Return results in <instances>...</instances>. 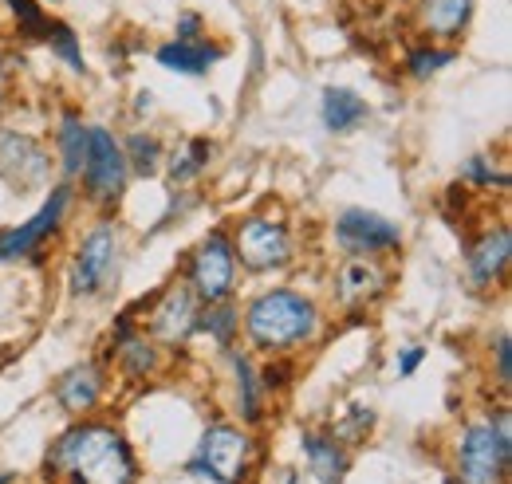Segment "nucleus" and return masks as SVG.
<instances>
[{
	"label": "nucleus",
	"instance_id": "nucleus-1",
	"mask_svg": "<svg viewBox=\"0 0 512 484\" xmlns=\"http://www.w3.org/2000/svg\"><path fill=\"white\" fill-rule=\"evenodd\" d=\"M48 477L64 484H134V457L111 425H75L52 445Z\"/></svg>",
	"mask_w": 512,
	"mask_h": 484
},
{
	"label": "nucleus",
	"instance_id": "nucleus-2",
	"mask_svg": "<svg viewBox=\"0 0 512 484\" xmlns=\"http://www.w3.org/2000/svg\"><path fill=\"white\" fill-rule=\"evenodd\" d=\"M245 327H249V339L264 351H288V347H300L316 335L320 327V315H316V303L304 300L300 292H288V288H276V292H264L249 303V315H245Z\"/></svg>",
	"mask_w": 512,
	"mask_h": 484
},
{
	"label": "nucleus",
	"instance_id": "nucleus-3",
	"mask_svg": "<svg viewBox=\"0 0 512 484\" xmlns=\"http://www.w3.org/2000/svg\"><path fill=\"white\" fill-rule=\"evenodd\" d=\"M509 461L512 441L505 414H501V422H477L461 433V445H457L461 484H505Z\"/></svg>",
	"mask_w": 512,
	"mask_h": 484
},
{
	"label": "nucleus",
	"instance_id": "nucleus-4",
	"mask_svg": "<svg viewBox=\"0 0 512 484\" xmlns=\"http://www.w3.org/2000/svg\"><path fill=\"white\" fill-rule=\"evenodd\" d=\"M249 453H253L249 433H241L237 425H213L193 453L190 473L217 484H241L245 469H249Z\"/></svg>",
	"mask_w": 512,
	"mask_h": 484
},
{
	"label": "nucleus",
	"instance_id": "nucleus-5",
	"mask_svg": "<svg viewBox=\"0 0 512 484\" xmlns=\"http://www.w3.org/2000/svg\"><path fill=\"white\" fill-rule=\"evenodd\" d=\"M83 178H87V193L103 205L119 201L127 189V154L115 142L111 130L91 126L87 130V162H83Z\"/></svg>",
	"mask_w": 512,
	"mask_h": 484
},
{
	"label": "nucleus",
	"instance_id": "nucleus-6",
	"mask_svg": "<svg viewBox=\"0 0 512 484\" xmlns=\"http://www.w3.org/2000/svg\"><path fill=\"white\" fill-rule=\"evenodd\" d=\"M115 264H119V233H115V225L91 229L79 244V252H75V264H71V292L75 296H99L111 284Z\"/></svg>",
	"mask_w": 512,
	"mask_h": 484
},
{
	"label": "nucleus",
	"instance_id": "nucleus-7",
	"mask_svg": "<svg viewBox=\"0 0 512 484\" xmlns=\"http://www.w3.org/2000/svg\"><path fill=\"white\" fill-rule=\"evenodd\" d=\"M233 276H237V252H233V241L225 233H209L201 248L193 252L190 264V292L201 296L205 303H221L229 300L233 292Z\"/></svg>",
	"mask_w": 512,
	"mask_h": 484
},
{
	"label": "nucleus",
	"instance_id": "nucleus-8",
	"mask_svg": "<svg viewBox=\"0 0 512 484\" xmlns=\"http://www.w3.org/2000/svg\"><path fill=\"white\" fill-rule=\"evenodd\" d=\"M233 252H241V260L253 268V272H272V268H284L292 260V237L280 221H268V217H249L241 229H237V244Z\"/></svg>",
	"mask_w": 512,
	"mask_h": 484
},
{
	"label": "nucleus",
	"instance_id": "nucleus-9",
	"mask_svg": "<svg viewBox=\"0 0 512 484\" xmlns=\"http://www.w3.org/2000/svg\"><path fill=\"white\" fill-rule=\"evenodd\" d=\"M67 201H71V189H67V185H60V189H56V193L44 201V209H40L32 221H24V225H16V229L0 233V264L20 260V256L36 252L40 244L48 241V237L60 229V221H64Z\"/></svg>",
	"mask_w": 512,
	"mask_h": 484
},
{
	"label": "nucleus",
	"instance_id": "nucleus-10",
	"mask_svg": "<svg viewBox=\"0 0 512 484\" xmlns=\"http://www.w3.org/2000/svg\"><path fill=\"white\" fill-rule=\"evenodd\" d=\"M335 237L347 252L355 256H371V252H386V248H398L402 233L394 221H386L379 213H367V209H347L339 221H335Z\"/></svg>",
	"mask_w": 512,
	"mask_h": 484
},
{
	"label": "nucleus",
	"instance_id": "nucleus-11",
	"mask_svg": "<svg viewBox=\"0 0 512 484\" xmlns=\"http://www.w3.org/2000/svg\"><path fill=\"white\" fill-rule=\"evenodd\" d=\"M0 178H8L16 189L44 182L48 178V154L32 138L0 130Z\"/></svg>",
	"mask_w": 512,
	"mask_h": 484
},
{
	"label": "nucleus",
	"instance_id": "nucleus-12",
	"mask_svg": "<svg viewBox=\"0 0 512 484\" xmlns=\"http://www.w3.org/2000/svg\"><path fill=\"white\" fill-rule=\"evenodd\" d=\"M197 327V311H193V292L190 288H170L158 311H154V335L162 343H182Z\"/></svg>",
	"mask_w": 512,
	"mask_h": 484
},
{
	"label": "nucleus",
	"instance_id": "nucleus-13",
	"mask_svg": "<svg viewBox=\"0 0 512 484\" xmlns=\"http://www.w3.org/2000/svg\"><path fill=\"white\" fill-rule=\"evenodd\" d=\"M509 252H512V237H509V229H505V225H501L497 233H485L481 244L469 252L473 284H477V288L497 284V280L505 276V268H509Z\"/></svg>",
	"mask_w": 512,
	"mask_h": 484
},
{
	"label": "nucleus",
	"instance_id": "nucleus-14",
	"mask_svg": "<svg viewBox=\"0 0 512 484\" xmlns=\"http://www.w3.org/2000/svg\"><path fill=\"white\" fill-rule=\"evenodd\" d=\"M103 394V378H99V366L83 363L71 366L64 378L56 382V402L64 406L67 414H87Z\"/></svg>",
	"mask_w": 512,
	"mask_h": 484
},
{
	"label": "nucleus",
	"instance_id": "nucleus-15",
	"mask_svg": "<svg viewBox=\"0 0 512 484\" xmlns=\"http://www.w3.org/2000/svg\"><path fill=\"white\" fill-rule=\"evenodd\" d=\"M418 16H422V28L430 36L453 40V36L465 32V24L473 16V0H422L418 4Z\"/></svg>",
	"mask_w": 512,
	"mask_h": 484
},
{
	"label": "nucleus",
	"instance_id": "nucleus-16",
	"mask_svg": "<svg viewBox=\"0 0 512 484\" xmlns=\"http://www.w3.org/2000/svg\"><path fill=\"white\" fill-rule=\"evenodd\" d=\"M221 56H225L221 48H209L201 40H174V44L158 48V63L166 71H178V75H205Z\"/></svg>",
	"mask_w": 512,
	"mask_h": 484
},
{
	"label": "nucleus",
	"instance_id": "nucleus-17",
	"mask_svg": "<svg viewBox=\"0 0 512 484\" xmlns=\"http://www.w3.org/2000/svg\"><path fill=\"white\" fill-rule=\"evenodd\" d=\"M320 115H323V126H327L331 134H347V130H355L359 122L367 119L371 111H367V103H363L355 91H347V87H327V91H323Z\"/></svg>",
	"mask_w": 512,
	"mask_h": 484
},
{
	"label": "nucleus",
	"instance_id": "nucleus-18",
	"mask_svg": "<svg viewBox=\"0 0 512 484\" xmlns=\"http://www.w3.org/2000/svg\"><path fill=\"white\" fill-rule=\"evenodd\" d=\"M383 292V272L367 256H351L339 268V300L343 303H367Z\"/></svg>",
	"mask_w": 512,
	"mask_h": 484
},
{
	"label": "nucleus",
	"instance_id": "nucleus-19",
	"mask_svg": "<svg viewBox=\"0 0 512 484\" xmlns=\"http://www.w3.org/2000/svg\"><path fill=\"white\" fill-rule=\"evenodd\" d=\"M304 457H308L316 481H323V484L343 481V473H347V457H343V449H339L335 441H327V437L308 433V437H304Z\"/></svg>",
	"mask_w": 512,
	"mask_h": 484
},
{
	"label": "nucleus",
	"instance_id": "nucleus-20",
	"mask_svg": "<svg viewBox=\"0 0 512 484\" xmlns=\"http://www.w3.org/2000/svg\"><path fill=\"white\" fill-rule=\"evenodd\" d=\"M87 130L75 115H67L60 126V154H64V174L67 178H79L83 174V162H87Z\"/></svg>",
	"mask_w": 512,
	"mask_h": 484
},
{
	"label": "nucleus",
	"instance_id": "nucleus-21",
	"mask_svg": "<svg viewBox=\"0 0 512 484\" xmlns=\"http://www.w3.org/2000/svg\"><path fill=\"white\" fill-rule=\"evenodd\" d=\"M123 154H130L127 166H134L142 178H150L154 170H158V158H162V146H158V138H150V134H134L127 142V150Z\"/></svg>",
	"mask_w": 512,
	"mask_h": 484
},
{
	"label": "nucleus",
	"instance_id": "nucleus-22",
	"mask_svg": "<svg viewBox=\"0 0 512 484\" xmlns=\"http://www.w3.org/2000/svg\"><path fill=\"white\" fill-rule=\"evenodd\" d=\"M48 48L60 56V60L71 67V71H83V52H79V40H75V32L67 28V24H60V20H52L48 24Z\"/></svg>",
	"mask_w": 512,
	"mask_h": 484
},
{
	"label": "nucleus",
	"instance_id": "nucleus-23",
	"mask_svg": "<svg viewBox=\"0 0 512 484\" xmlns=\"http://www.w3.org/2000/svg\"><path fill=\"white\" fill-rule=\"evenodd\" d=\"M205 166H209V142H205V138H197V142H190V146L174 158L170 178H174V182H190V178H197Z\"/></svg>",
	"mask_w": 512,
	"mask_h": 484
},
{
	"label": "nucleus",
	"instance_id": "nucleus-24",
	"mask_svg": "<svg viewBox=\"0 0 512 484\" xmlns=\"http://www.w3.org/2000/svg\"><path fill=\"white\" fill-rule=\"evenodd\" d=\"M8 8H12V16L20 20V32H24V36H40V40L48 36V24H52V20L40 12L36 0H8Z\"/></svg>",
	"mask_w": 512,
	"mask_h": 484
},
{
	"label": "nucleus",
	"instance_id": "nucleus-25",
	"mask_svg": "<svg viewBox=\"0 0 512 484\" xmlns=\"http://www.w3.org/2000/svg\"><path fill=\"white\" fill-rule=\"evenodd\" d=\"M446 63H453V52H446V48H418V52H410L406 71H410L414 79H430V75L442 71Z\"/></svg>",
	"mask_w": 512,
	"mask_h": 484
},
{
	"label": "nucleus",
	"instance_id": "nucleus-26",
	"mask_svg": "<svg viewBox=\"0 0 512 484\" xmlns=\"http://www.w3.org/2000/svg\"><path fill=\"white\" fill-rule=\"evenodd\" d=\"M197 327H205L217 343H229L233 339V327H237V311L233 307H217V311H205L201 319H197Z\"/></svg>",
	"mask_w": 512,
	"mask_h": 484
},
{
	"label": "nucleus",
	"instance_id": "nucleus-27",
	"mask_svg": "<svg viewBox=\"0 0 512 484\" xmlns=\"http://www.w3.org/2000/svg\"><path fill=\"white\" fill-rule=\"evenodd\" d=\"M119 343H123V363H127L130 374H146V370L154 366V347H146L142 339L127 335V339H119Z\"/></svg>",
	"mask_w": 512,
	"mask_h": 484
},
{
	"label": "nucleus",
	"instance_id": "nucleus-28",
	"mask_svg": "<svg viewBox=\"0 0 512 484\" xmlns=\"http://www.w3.org/2000/svg\"><path fill=\"white\" fill-rule=\"evenodd\" d=\"M237 378H241V398H245V418L256 422L260 418V402H256V382H253V370L245 359H237Z\"/></svg>",
	"mask_w": 512,
	"mask_h": 484
},
{
	"label": "nucleus",
	"instance_id": "nucleus-29",
	"mask_svg": "<svg viewBox=\"0 0 512 484\" xmlns=\"http://www.w3.org/2000/svg\"><path fill=\"white\" fill-rule=\"evenodd\" d=\"M469 178H473V182H481V185H509V178H505V174H493V170H489V166H485V158H469Z\"/></svg>",
	"mask_w": 512,
	"mask_h": 484
},
{
	"label": "nucleus",
	"instance_id": "nucleus-30",
	"mask_svg": "<svg viewBox=\"0 0 512 484\" xmlns=\"http://www.w3.org/2000/svg\"><path fill=\"white\" fill-rule=\"evenodd\" d=\"M422 359H426V351H422V347L402 351V359H398V374H402V378H410V374L418 370V363H422Z\"/></svg>",
	"mask_w": 512,
	"mask_h": 484
},
{
	"label": "nucleus",
	"instance_id": "nucleus-31",
	"mask_svg": "<svg viewBox=\"0 0 512 484\" xmlns=\"http://www.w3.org/2000/svg\"><path fill=\"white\" fill-rule=\"evenodd\" d=\"M197 32H201V16H193V12L178 16V40H197Z\"/></svg>",
	"mask_w": 512,
	"mask_h": 484
},
{
	"label": "nucleus",
	"instance_id": "nucleus-32",
	"mask_svg": "<svg viewBox=\"0 0 512 484\" xmlns=\"http://www.w3.org/2000/svg\"><path fill=\"white\" fill-rule=\"evenodd\" d=\"M509 339H501L497 343V378H501V386H509Z\"/></svg>",
	"mask_w": 512,
	"mask_h": 484
},
{
	"label": "nucleus",
	"instance_id": "nucleus-33",
	"mask_svg": "<svg viewBox=\"0 0 512 484\" xmlns=\"http://www.w3.org/2000/svg\"><path fill=\"white\" fill-rule=\"evenodd\" d=\"M0 484H12V473H0Z\"/></svg>",
	"mask_w": 512,
	"mask_h": 484
},
{
	"label": "nucleus",
	"instance_id": "nucleus-34",
	"mask_svg": "<svg viewBox=\"0 0 512 484\" xmlns=\"http://www.w3.org/2000/svg\"><path fill=\"white\" fill-rule=\"evenodd\" d=\"M288 484H296V477H288Z\"/></svg>",
	"mask_w": 512,
	"mask_h": 484
},
{
	"label": "nucleus",
	"instance_id": "nucleus-35",
	"mask_svg": "<svg viewBox=\"0 0 512 484\" xmlns=\"http://www.w3.org/2000/svg\"><path fill=\"white\" fill-rule=\"evenodd\" d=\"M52 4H56V0H52Z\"/></svg>",
	"mask_w": 512,
	"mask_h": 484
}]
</instances>
